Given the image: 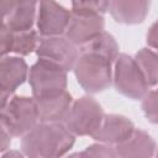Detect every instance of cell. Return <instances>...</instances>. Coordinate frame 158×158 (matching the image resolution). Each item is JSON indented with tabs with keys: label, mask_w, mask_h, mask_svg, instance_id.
<instances>
[{
	"label": "cell",
	"mask_w": 158,
	"mask_h": 158,
	"mask_svg": "<svg viewBox=\"0 0 158 158\" xmlns=\"http://www.w3.org/2000/svg\"><path fill=\"white\" fill-rule=\"evenodd\" d=\"M74 144V135L60 122H41L22 137V151L28 157H60Z\"/></svg>",
	"instance_id": "cell-1"
},
{
	"label": "cell",
	"mask_w": 158,
	"mask_h": 158,
	"mask_svg": "<svg viewBox=\"0 0 158 158\" xmlns=\"http://www.w3.org/2000/svg\"><path fill=\"white\" fill-rule=\"evenodd\" d=\"M111 60L95 52H81L74 73L79 85L88 93H99L110 86Z\"/></svg>",
	"instance_id": "cell-2"
},
{
	"label": "cell",
	"mask_w": 158,
	"mask_h": 158,
	"mask_svg": "<svg viewBox=\"0 0 158 158\" xmlns=\"http://www.w3.org/2000/svg\"><path fill=\"white\" fill-rule=\"evenodd\" d=\"M28 81L36 100L53 98L65 91L67 70L57 63L40 58L30 68Z\"/></svg>",
	"instance_id": "cell-3"
},
{
	"label": "cell",
	"mask_w": 158,
	"mask_h": 158,
	"mask_svg": "<svg viewBox=\"0 0 158 158\" xmlns=\"http://www.w3.org/2000/svg\"><path fill=\"white\" fill-rule=\"evenodd\" d=\"M40 120L38 105L35 98L14 96L1 106V127L11 136H23Z\"/></svg>",
	"instance_id": "cell-4"
},
{
	"label": "cell",
	"mask_w": 158,
	"mask_h": 158,
	"mask_svg": "<svg viewBox=\"0 0 158 158\" xmlns=\"http://www.w3.org/2000/svg\"><path fill=\"white\" fill-rule=\"evenodd\" d=\"M102 120L104 112L100 104L91 96H84L73 104L64 118V125L73 135L93 136Z\"/></svg>",
	"instance_id": "cell-5"
},
{
	"label": "cell",
	"mask_w": 158,
	"mask_h": 158,
	"mask_svg": "<svg viewBox=\"0 0 158 158\" xmlns=\"http://www.w3.org/2000/svg\"><path fill=\"white\" fill-rule=\"evenodd\" d=\"M115 88L122 95L137 100L147 94V80L136 62L127 54H120L116 59Z\"/></svg>",
	"instance_id": "cell-6"
},
{
	"label": "cell",
	"mask_w": 158,
	"mask_h": 158,
	"mask_svg": "<svg viewBox=\"0 0 158 158\" xmlns=\"http://www.w3.org/2000/svg\"><path fill=\"white\" fill-rule=\"evenodd\" d=\"M36 52L40 58L51 60L62 65L65 70H70L74 69L80 49H78L77 44L70 42L67 37L63 38L59 36H43L38 41Z\"/></svg>",
	"instance_id": "cell-7"
},
{
	"label": "cell",
	"mask_w": 158,
	"mask_h": 158,
	"mask_svg": "<svg viewBox=\"0 0 158 158\" xmlns=\"http://www.w3.org/2000/svg\"><path fill=\"white\" fill-rule=\"evenodd\" d=\"M104 32L101 14L72 11V17L65 30V37L77 46H84Z\"/></svg>",
	"instance_id": "cell-8"
},
{
	"label": "cell",
	"mask_w": 158,
	"mask_h": 158,
	"mask_svg": "<svg viewBox=\"0 0 158 158\" xmlns=\"http://www.w3.org/2000/svg\"><path fill=\"white\" fill-rule=\"evenodd\" d=\"M70 17L72 12L59 5L56 0H40L37 28L42 36L62 35L65 32Z\"/></svg>",
	"instance_id": "cell-9"
},
{
	"label": "cell",
	"mask_w": 158,
	"mask_h": 158,
	"mask_svg": "<svg viewBox=\"0 0 158 158\" xmlns=\"http://www.w3.org/2000/svg\"><path fill=\"white\" fill-rule=\"evenodd\" d=\"M37 0H1L2 23L14 32L32 28Z\"/></svg>",
	"instance_id": "cell-10"
},
{
	"label": "cell",
	"mask_w": 158,
	"mask_h": 158,
	"mask_svg": "<svg viewBox=\"0 0 158 158\" xmlns=\"http://www.w3.org/2000/svg\"><path fill=\"white\" fill-rule=\"evenodd\" d=\"M27 77V64L19 57H4L0 64V89L1 106L7 102V98L25 81Z\"/></svg>",
	"instance_id": "cell-11"
},
{
	"label": "cell",
	"mask_w": 158,
	"mask_h": 158,
	"mask_svg": "<svg viewBox=\"0 0 158 158\" xmlns=\"http://www.w3.org/2000/svg\"><path fill=\"white\" fill-rule=\"evenodd\" d=\"M133 131V123L128 118L118 115H106L93 138L107 144H118L126 141Z\"/></svg>",
	"instance_id": "cell-12"
},
{
	"label": "cell",
	"mask_w": 158,
	"mask_h": 158,
	"mask_svg": "<svg viewBox=\"0 0 158 158\" xmlns=\"http://www.w3.org/2000/svg\"><path fill=\"white\" fill-rule=\"evenodd\" d=\"M149 10V0H111L110 12L116 22L136 25L144 21Z\"/></svg>",
	"instance_id": "cell-13"
},
{
	"label": "cell",
	"mask_w": 158,
	"mask_h": 158,
	"mask_svg": "<svg viewBox=\"0 0 158 158\" xmlns=\"http://www.w3.org/2000/svg\"><path fill=\"white\" fill-rule=\"evenodd\" d=\"M38 105V114L41 122H60L64 121L69 110L72 96L65 90L64 93L42 100H36Z\"/></svg>",
	"instance_id": "cell-14"
},
{
	"label": "cell",
	"mask_w": 158,
	"mask_h": 158,
	"mask_svg": "<svg viewBox=\"0 0 158 158\" xmlns=\"http://www.w3.org/2000/svg\"><path fill=\"white\" fill-rule=\"evenodd\" d=\"M156 143L149 135L143 131H133V133L123 142L116 144L115 152L117 157H152L154 154Z\"/></svg>",
	"instance_id": "cell-15"
},
{
	"label": "cell",
	"mask_w": 158,
	"mask_h": 158,
	"mask_svg": "<svg viewBox=\"0 0 158 158\" xmlns=\"http://www.w3.org/2000/svg\"><path fill=\"white\" fill-rule=\"evenodd\" d=\"M80 52H95L114 62L118 57V46L111 35L101 32L93 41L81 46Z\"/></svg>",
	"instance_id": "cell-16"
},
{
	"label": "cell",
	"mask_w": 158,
	"mask_h": 158,
	"mask_svg": "<svg viewBox=\"0 0 158 158\" xmlns=\"http://www.w3.org/2000/svg\"><path fill=\"white\" fill-rule=\"evenodd\" d=\"M136 62L138 63L148 86L158 84V54L148 48H142L136 54Z\"/></svg>",
	"instance_id": "cell-17"
},
{
	"label": "cell",
	"mask_w": 158,
	"mask_h": 158,
	"mask_svg": "<svg viewBox=\"0 0 158 158\" xmlns=\"http://www.w3.org/2000/svg\"><path fill=\"white\" fill-rule=\"evenodd\" d=\"M38 41L40 40L37 38L36 31L28 30V31H22V32H14L11 52L21 54V56L30 54L33 49L37 48Z\"/></svg>",
	"instance_id": "cell-18"
},
{
	"label": "cell",
	"mask_w": 158,
	"mask_h": 158,
	"mask_svg": "<svg viewBox=\"0 0 158 158\" xmlns=\"http://www.w3.org/2000/svg\"><path fill=\"white\" fill-rule=\"evenodd\" d=\"M111 0H72L73 11L104 14L110 9Z\"/></svg>",
	"instance_id": "cell-19"
},
{
	"label": "cell",
	"mask_w": 158,
	"mask_h": 158,
	"mask_svg": "<svg viewBox=\"0 0 158 158\" xmlns=\"http://www.w3.org/2000/svg\"><path fill=\"white\" fill-rule=\"evenodd\" d=\"M142 109L148 121L158 123V89L152 90L143 96Z\"/></svg>",
	"instance_id": "cell-20"
},
{
	"label": "cell",
	"mask_w": 158,
	"mask_h": 158,
	"mask_svg": "<svg viewBox=\"0 0 158 158\" xmlns=\"http://www.w3.org/2000/svg\"><path fill=\"white\" fill-rule=\"evenodd\" d=\"M79 157H117L115 148L110 146H104V144H93L88 147L85 151L75 154Z\"/></svg>",
	"instance_id": "cell-21"
},
{
	"label": "cell",
	"mask_w": 158,
	"mask_h": 158,
	"mask_svg": "<svg viewBox=\"0 0 158 158\" xmlns=\"http://www.w3.org/2000/svg\"><path fill=\"white\" fill-rule=\"evenodd\" d=\"M12 37H14V31H11L5 23H2L1 26V56L2 57H5L7 53L11 52Z\"/></svg>",
	"instance_id": "cell-22"
},
{
	"label": "cell",
	"mask_w": 158,
	"mask_h": 158,
	"mask_svg": "<svg viewBox=\"0 0 158 158\" xmlns=\"http://www.w3.org/2000/svg\"><path fill=\"white\" fill-rule=\"evenodd\" d=\"M147 43H148V46L158 49V21L151 26V28L147 33Z\"/></svg>",
	"instance_id": "cell-23"
},
{
	"label": "cell",
	"mask_w": 158,
	"mask_h": 158,
	"mask_svg": "<svg viewBox=\"0 0 158 158\" xmlns=\"http://www.w3.org/2000/svg\"><path fill=\"white\" fill-rule=\"evenodd\" d=\"M10 141H11V135L5 128L1 127V148H0L1 152H4L7 148V146L10 144Z\"/></svg>",
	"instance_id": "cell-24"
},
{
	"label": "cell",
	"mask_w": 158,
	"mask_h": 158,
	"mask_svg": "<svg viewBox=\"0 0 158 158\" xmlns=\"http://www.w3.org/2000/svg\"><path fill=\"white\" fill-rule=\"evenodd\" d=\"M157 157H158V151H157Z\"/></svg>",
	"instance_id": "cell-25"
}]
</instances>
